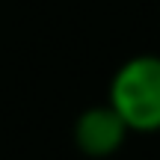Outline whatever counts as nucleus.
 <instances>
[{
	"label": "nucleus",
	"mask_w": 160,
	"mask_h": 160,
	"mask_svg": "<svg viewBox=\"0 0 160 160\" xmlns=\"http://www.w3.org/2000/svg\"><path fill=\"white\" fill-rule=\"evenodd\" d=\"M107 101L125 119L131 133L160 131V53L125 59L110 80Z\"/></svg>",
	"instance_id": "f257e3e1"
},
{
	"label": "nucleus",
	"mask_w": 160,
	"mask_h": 160,
	"mask_svg": "<svg viewBox=\"0 0 160 160\" xmlns=\"http://www.w3.org/2000/svg\"><path fill=\"white\" fill-rule=\"evenodd\" d=\"M131 128L125 125L119 113L113 110V104H92L86 107L83 113L74 119V145L83 157L92 160H104V157H113L116 151L125 145Z\"/></svg>",
	"instance_id": "f03ea898"
}]
</instances>
